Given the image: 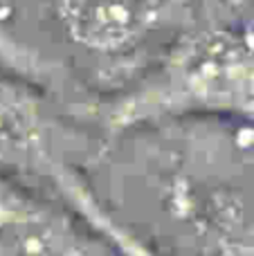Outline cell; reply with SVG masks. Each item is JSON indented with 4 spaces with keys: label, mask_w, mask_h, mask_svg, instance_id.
<instances>
[{
    "label": "cell",
    "mask_w": 254,
    "mask_h": 256,
    "mask_svg": "<svg viewBox=\"0 0 254 256\" xmlns=\"http://www.w3.org/2000/svg\"><path fill=\"white\" fill-rule=\"evenodd\" d=\"M196 0H50L70 45L97 58H126L180 20Z\"/></svg>",
    "instance_id": "3"
},
{
    "label": "cell",
    "mask_w": 254,
    "mask_h": 256,
    "mask_svg": "<svg viewBox=\"0 0 254 256\" xmlns=\"http://www.w3.org/2000/svg\"><path fill=\"white\" fill-rule=\"evenodd\" d=\"M0 72L34 84L43 90H50L61 81V70L54 61H50L38 48L25 43L7 18L0 14Z\"/></svg>",
    "instance_id": "5"
},
{
    "label": "cell",
    "mask_w": 254,
    "mask_h": 256,
    "mask_svg": "<svg viewBox=\"0 0 254 256\" xmlns=\"http://www.w3.org/2000/svg\"><path fill=\"white\" fill-rule=\"evenodd\" d=\"M164 202L200 256H254V184L176 176Z\"/></svg>",
    "instance_id": "4"
},
{
    "label": "cell",
    "mask_w": 254,
    "mask_h": 256,
    "mask_svg": "<svg viewBox=\"0 0 254 256\" xmlns=\"http://www.w3.org/2000/svg\"><path fill=\"white\" fill-rule=\"evenodd\" d=\"M79 148L43 88L0 72V173L70 209L122 256H169L99 198L81 171Z\"/></svg>",
    "instance_id": "2"
},
{
    "label": "cell",
    "mask_w": 254,
    "mask_h": 256,
    "mask_svg": "<svg viewBox=\"0 0 254 256\" xmlns=\"http://www.w3.org/2000/svg\"><path fill=\"white\" fill-rule=\"evenodd\" d=\"M94 117L110 135L192 117L254 126V16L194 20L135 84L102 99Z\"/></svg>",
    "instance_id": "1"
}]
</instances>
